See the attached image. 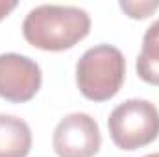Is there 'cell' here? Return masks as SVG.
<instances>
[{"label": "cell", "instance_id": "6da1fadb", "mask_svg": "<svg viewBox=\"0 0 159 157\" xmlns=\"http://www.w3.org/2000/svg\"><path fill=\"white\" fill-rule=\"evenodd\" d=\"M91 32V17L74 6L43 4L26 15L22 35L34 48L44 52H63L76 46Z\"/></svg>", "mask_w": 159, "mask_h": 157}, {"label": "cell", "instance_id": "3957f363", "mask_svg": "<svg viewBox=\"0 0 159 157\" xmlns=\"http://www.w3.org/2000/svg\"><path fill=\"white\" fill-rule=\"evenodd\" d=\"M107 129L113 144L120 150L144 148L159 137V109L148 100H126L111 111Z\"/></svg>", "mask_w": 159, "mask_h": 157}, {"label": "cell", "instance_id": "52a82bcc", "mask_svg": "<svg viewBox=\"0 0 159 157\" xmlns=\"http://www.w3.org/2000/svg\"><path fill=\"white\" fill-rule=\"evenodd\" d=\"M137 76L148 85L159 87V20H156L143 37V48L137 56Z\"/></svg>", "mask_w": 159, "mask_h": 157}, {"label": "cell", "instance_id": "30bf717a", "mask_svg": "<svg viewBox=\"0 0 159 157\" xmlns=\"http://www.w3.org/2000/svg\"><path fill=\"white\" fill-rule=\"evenodd\" d=\"M144 157H159V154H150V155H144Z\"/></svg>", "mask_w": 159, "mask_h": 157}, {"label": "cell", "instance_id": "8992f818", "mask_svg": "<svg viewBox=\"0 0 159 157\" xmlns=\"http://www.w3.org/2000/svg\"><path fill=\"white\" fill-rule=\"evenodd\" d=\"M30 150V126L15 115H0V157H28Z\"/></svg>", "mask_w": 159, "mask_h": 157}, {"label": "cell", "instance_id": "ba28073f", "mask_svg": "<svg viewBox=\"0 0 159 157\" xmlns=\"http://www.w3.org/2000/svg\"><path fill=\"white\" fill-rule=\"evenodd\" d=\"M120 9L129 17V19H146L150 17L156 9L159 7V2L157 0H141V2H129V0H122L119 4Z\"/></svg>", "mask_w": 159, "mask_h": 157}, {"label": "cell", "instance_id": "5b68a950", "mask_svg": "<svg viewBox=\"0 0 159 157\" xmlns=\"http://www.w3.org/2000/svg\"><path fill=\"white\" fill-rule=\"evenodd\" d=\"M41 67L22 54H0V98L22 104L32 100L41 89Z\"/></svg>", "mask_w": 159, "mask_h": 157}, {"label": "cell", "instance_id": "7a4b0ae2", "mask_svg": "<svg viewBox=\"0 0 159 157\" xmlns=\"http://www.w3.org/2000/svg\"><path fill=\"white\" fill-rule=\"evenodd\" d=\"M126 78V59L117 46L96 44L83 52L76 65V85L91 102H107Z\"/></svg>", "mask_w": 159, "mask_h": 157}, {"label": "cell", "instance_id": "277c9868", "mask_svg": "<svg viewBox=\"0 0 159 157\" xmlns=\"http://www.w3.org/2000/svg\"><path fill=\"white\" fill-rule=\"evenodd\" d=\"M52 144L57 157H94L102 146L100 128L87 113H70L56 126Z\"/></svg>", "mask_w": 159, "mask_h": 157}, {"label": "cell", "instance_id": "9c48e42d", "mask_svg": "<svg viewBox=\"0 0 159 157\" xmlns=\"http://www.w3.org/2000/svg\"><path fill=\"white\" fill-rule=\"evenodd\" d=\"M15 7H17L15 0H0V20H4Z\"/></svg>", "mask_w": 159, "mask_h": 157}]
</instances>
